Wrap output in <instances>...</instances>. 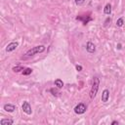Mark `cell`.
<instances>
[{
  "instance_id": "cell-11",
  "label": "cell",
  "mask_w": 125,
  "mask_h": 125,
  "mask_svg": "<svg viewBox=\"0 0 125 125\" xmlns=\"http://www.w3.org/2000/svg\"><path fill=\"white\" fill-rule=\"evenodd\" d=\"M49 91H50V93H51L54 97H59V96L61 95V93H60V91H59V88H58V87H56V88H55V87H54V88H51Z\"/></svg>"
},
{
  "instance_id": "cell-16",
  "label": "cell",
  "mask_w": 125,
  "mask_h": 125,
  "mask_svg": "<svg viewBox=\"0 0 125 125\" xmlns=\"http://www.w3.org/2000/svg\"><path fill=\"white\" fill-rule=\"evenodd\" d=\"M31 72H32V69L29 67H26L22 70V75H29V74H31Z\"/></svg>"
},
{
  "instance_id": "cell-14",
  "label": "cell",
  "mask_w": 125,
  "mask_h": 125,
  "mask_svg": "<svg viewBox=\"0 0 125 125\" xmlns=\"http://www.w3.org/2000/svg\"><path fill=\"white\" fill-rule=\"evenodd\" d=\"M123 24H124V18H123V17H121V18L117 19V21H116V26L121 27Z\"/></svg>"
},
{
  "instance_id": "cell-2",
  "label": "cell",
  "mask_w": 125,
  "mask_h": 125,
  "mask_svg": "<svg viewBox=\"0 0 125 125\" xmlns=\"http://www.w3.org/2000/svg\"><path fill=\"white\" fill-rule=\"evenodd\" d=\"M46 50V47L44 45H37L35 47H32L31 49H29L26 53H25V56L26 57H31V56H34L36 54H39V53H42Z\"/></svg>"
},
{
  "instance_id": "cell-6",
  "label": "cell",
  "mask_w": 125,
  "mask_h": 125,
  "mask_svg": "<svg viewBox=\"0 0 125 125\" xmlns=\"http://www.w3.org/2000/svg\"><path fill=\"white\" fill-rule=\"evenodd\" d=\"M86 51L90 54H93L96 52V46L94 43H92L91 41H88L87 44H86Z\"/></svg>"
},
{
  "instance_id": "cell-15",
  "label": "cell",
  "mask_w": 125,
  "mask_h": 125,
  "mask_svg": "<svg viewBox=\"0 0 125 125\" xmlns=\"http://www.w3.org/2000/svg\"><path fill=\"white\" fill-rule=\"evenodd\" d=\"M23 69H24V67L21 66V65H17V66H14V67L12 68V70H13L14 72H20V71H21V70H23Z\"/></svg>"
},
{
  "instance_id": "cell-12",
  "label": "cell",
  "mask_w": 125,
  "mask_h": 125,
  "mask_svg": "<svg viewBox=\"0 0 125 125\" xmlns=\"http://www.w3.org/2000/svg\"><path fill=\"white\" fill-rule=\"evenodd\" d=\"M104 13L105 14V15H110L111 14V5L109 4V3H107L105 6H104Z\"/></svg>"
},
{
  "instance_id": "cell-1",
  "label": "cell",
  "mask_w": 125,
  "mask_h": 125,
  "mask_svg": "<svg viewBox=\"0 0 125 125\" xmlns=\"http://www.w3.org/2000/svg\"><path fill=\"white\" fill-rule=\"evenodd\" d=\"M99 86H100V80L98 77H93L92 79V87H91V90H90V98L93 100L96 98L97 96V93H98V90H99Z\"/></svg>"
},
{
  "instance_id": "cell-13",
  "label": "cell",
  "mask_w": 125,
  "mask_h": 125,
  "mask_svg": "<svg viewBox=\"0 0 125 125\" xmlns=\"http://www.w3.org/2000/svg\"><path fill=\"white\" fill-rule=\"evenodd\" d=\"M54 84H55V86H56V87H58L59 89H62V88L63 87V82H62V79H60V78L56 79V80H55V82H54Z\"/></svg>"
},
{
  "instance_id": "cell-21",
  "label": "cell",
  "mask_w": 125,
  "mask_h": 125,
  "mask_svg": "<svg viewBox=\"0 0 125 125\" xmlns=\"http://www.w3.org/2000/svg\"><path fill=\"white\" fill-rule=\"evenodd\" d=\"M116 124H118V121H116V120H114V121L111 122V125H116Z\"/></svg>"
},
{
  "instance_id": "cell-5",
  "label": "cell",
  "mask_w": 125,
  "mask_h": 125,
  "mask_svg": "<svg viewBox=\"0 0 125 125\" xmlns=\"http://www.w3.org/2000/svg\"><path fill=\"white\" fill-rule=\"evenodd\" d=\"M19 46V42L18 41H13V42H10L7 47H6V52L7 53H11L13 51H15Z\"/></svg>"
},
{
  "instance_id": "cell-7",
  "label": "cell",
  "mask_w": 125,
  "mask_h": 125,
  "mask_svg": "<svg viewBox=\"0 0 125 125\" xmlns=\"http://www.w3.org/2000/svg\"><path fill=\"white\" fill-rule=\"evenodd\" d=\"M3 108L7 112H14L17 109V106L15 104H5L3 105Z\"/></svg>"
},
{
  "instance_id": "cell-10",
  "label": "cell",
  "mask_w": 125,
  "mask_h": 125,
  "mask_svg": "<svg viewBox=\"0 0 125 125\" xmlns=\"http://www.w3.org/2000/svg\"><path fill=\"white\" fill-rule=\"evenodd\" d=\"M14 123V120L12 118H2L0 120L1 125H12Z\"/></svg>"
},
{
  "instance_id": "cell-4",
  "label": "cell",
  "mask_w": 125,
  "mask_h": 125,
  "mask_svg": "<svg viewBox=\"0 0 125 125\" xmlns=\"http://www.w3.org/2000/svg\"><path fill=\"white\" fill-rule=\"evenodd\" d=\"M21 109H22V111H23L25 114H27V115H30V114L32 113L31 105H30V104H29L27 101H24V102H23V104H22V105H21Z\"/></svg>"
},
{
  "instance_id": "cell-18",
  "label": "cell",
  "mask_w": 125,
  "mask_h": 125,
  "mask_svg": "<svg viewBox=\"0 0 125 125\" xmlns=\"http://www.w3.org/2000/svg\"><path fill=\"white\" fill-rule=\"evenodd\" d=\"M74 2L77 6H82L85 3V0H74Z\"/></svg>"
},
{
  "instance_id": "cell-9",
  "label": "cell",
  "mask_w": 125,
  "mask_h": 125,
  "mask_svg": "<svg viewBox=\"0 0 125 125\" xmlns=\"http://www.w3.org/2000/svg\"><path fill=\"white\" fill-rule=\"evenodd\" d=\"M76 20L77 21H83V24L84 25H86L89 21H91L93 19L90 17V16H87L86 18H85V16H83V17H76Z\"/></svg>"
},
{
  "instance_id": "cell-19",
  "label": "cell",
  "mask_w": 125,
  "mask_h": 125,
  "mask_svg": "<svg viewBox=\"0 0 125 125\" xmlns=\"http://www.w3.org/2000/svg\"><path fill=\"white\" fill-rule=\"evenodd\" d=\"M75 68H76L77 71H81V70L83 69V67H82L80 64H76V65H75Z\"/></svg>"
},
{
  "instance_id": "cell-8",
  "label": "cell",
  "mask_w": 125,
  "mask_h": 125,
  "mask_svg": "<svg viewBox=\"0 0 125 125\" xmlns=\"http://www.w3.org/2000/svg\"><path fill=\"white\" fill-rule=\"evenodd\" d=\"M109 99V90L108 89H104L102 93V102L103 103H106Z\"/></svg>"
},
{
  "instance_id": "cell-17",
  "label": "cell",
  "mask_w": 125,
  "mask_h": 125,
  "mask_svg": "<svg viewBox=\"0 0 125 125\" xmlns=\"http://www.w3.org/2000/svg\"><path fill=\"white\" fill-rule=\"evenodd\" d=\"M110 22H111V18H110V17H107V18L104 20V27L108 26V25L110 24Z\"/></svg>"
},
{
  "instance_id": "cell-3",
  "label": "cell",
  "mask_w": 125,
  "mask_h": 125,
  "mask_svg": "<svg viewBox=\"0 0 125 125\" xmlns=\"http://www.w3.org/2000/svg\"><path fill=\"white\" fill-rule=\"evenodd\" d=\"M86 110H87V105H86L85 104H83V103H79V104H76L75 107H74V112H75L76 114H78V115L84 114V113L86 112Z\"/></svg>"
},
{
  "instance_id": "cell-20",
  "label": "cell",
  "mask_w": 125,
  "mask_h": 125,
  "mask_svg": "<svg viewBox=\"0 0 125 125\" xmlns=\"http://www.w3.org/2000/svg\"><path fill=\"white\" fill-rule=\"evenodd\" d=\"M116 47H117V49H118V50H121V48H122V45H121V44H120V43H118V44H117V46H116Z\"/></svg>"
}]
</instances>
